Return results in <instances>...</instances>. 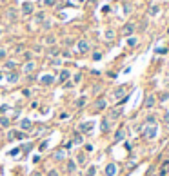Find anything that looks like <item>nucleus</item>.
Segmentation results:
<instances>
[{"mask_svg":"<svg viewBox=\"0 0 169 176\" xmlns=\"http://www.w3.org/2000/svg\"><path fill=\"white\" fill-rule=\"evenodd\" d=\"M135 29H136V26H135V24H133V22H127L126 26L122 27V35H124V36H133Z\"/></svg>","mask_w":169,"mask_h":176,"instance_id":"nucleus-7","label":"nucleus"},{"mask_svg":"<svg viewBox=\"0 0 169 176\" xmlns=\"http://www.w3.org/2000/svg\"><path fill=\"white\" fill-rule=\"evenodd\" d=\"M116 174H118V165L115 162H109L104 167V176H116Z\"/></svg>","mask_w":169,"mask_h":176,"instance_id":"nucleus-2","label":"nucleus"},{"mask_svg":"<svg viewBox=\"0 0 169 176\" xmlns=\"http://www.w3.org/2000/svg\"><path fill=\"white\" fill-rule=\"evenodd\" d=\"M120 116H122V107H113V109H109V116H107V118L111 122H116Z\"/></svg>","mask_w":169,"mask_h":176,"instance_id":"nucleus-5","label":"nucleus"},{"mask_svg":"<svg viewBox=\"0 0 169 176\" xmlns=\"http://www.w3.org/2000/svg\"><path fill=\"white\" fill-rule=\"evenodd\" d=\"M106 38H107V40H113V38H115V31H113V29H107V31H106Z\"/></svg>","mask_w":169,"mask_h":176,"instance_id":"nucleus-35","label":"nucleus"},{"mask_svg":"<svg viewBox=\"0 0 169 176\" xmlns=\"http://www.w3.org/2000/svg\"><path fill=\"white\" fill-rule=\"evenodd\" d=\"M35 13V6L31 2H24L22 4V15H26V17H29V15Z\"/></svg>","mask_w":169,"mask_h":176,"instance_id":"nucleus-12","label":"nucleus"},{"mask_svg":"<svg viewBox=\"0 0 169 176\" xmlns=\"http://www.w3.org/2000/svg\"><path fill=\"white\" fill-rule=\"evenodd\" d=\"M42 27H44V29H49V27H51V22H49V20H44V22H42Z\"/></svg>","mask_w":169,"mask_h":176,"instance_id":"nucleus-42","label":"nucleus"},{"mask_svg":"<svg viewBox=\"0 0 169 176\" xmlns=\"http://www.w3.org/2000/svg\"><path fill=\"white\" fill-rule=\"evenodd\" d=\"M15 67H17V62L15 60H7L6 62V69H15Z\"/></svg>","mask_w":169,"mask_h":176,"instance_id":"nucleus-33","label":"nucleus"},{"mask_svg":"<svg viewBox=\"0 0 169 176\" xmlns=\"http://www.w3.org/2000/svg\"><path fill=\"white\" fill-rule=\"evenodd\" d=\"M127 46H129V47H136V46H138V38L127 36Z\"/></svg>","mask_w":169,"mask_h":176,"instance_id":"nucleus-30","label":"nucleus"},{"mask_svg":"<svg viewBox=\"0 0 169 176\" xmlns=\"http://www.w3.org/2000/svg\"><path fill=\"white\" fill-rule=\"evenodd\" d=\"M6 17H7V20L9 22H13V20H17V11H15L13 7H9L7 11H6Z\"/></svg>","mask_w":169,"mask_h":176,"instance_id":"nucleus-24","label":"nucleus"},{"mask_svg":"<svg viewBox=\"0 0 169 176\" xmlns=\"http://www.w3.org/2000/svg\"><path fill=\"white\" fill-rule=\"evenodd\" d=\"M35 69H37V64H35L33 60H27L26 64H24V67H22V73L24 75H31Z\"/></svg>","mask_w":169,"mask_h":176,"instance_id":"nucleus-8","label":"nucleus"},{"mask_svg":"<svg viewBox=\"0 0 169 176\" xmlns=\"http://www.w3.org/2000/svg\"><path fill=\"white\" fill-rule=\"evenodd\" d=\"M156 96L155 95H147L146 96V100H144V109H153V107L156 105Z\"/></svg>","mask_w":169,"mask_h":176,"instance_id":"nucleus-3","label":"nucleus"},{"mask_svg":"<svg viewBox=\"0 0 169 176\" xmlns=\"http://www.w3.org/2000/svg\"><path fill=\"white\" fill-rule=\"evenodd\" d=\"M162 120H164V124H167V125H169V111L162 114Z\"/></svg>","mask_w":169,"mask_h":176,"instance_id":"nucleus-40","label":"nucleus"},{"mask_svg":"<svg viewBox=\"0 0 169 176\" xmlns=\"http://www.w3.org/2000/svg\"><path fill=\"white\" fill-rule=\"evenodd\" d=\"M106 107H107V102L104 100V98H100V100L95 102V109H106Z\"/></svg>","mask_w":169,"mask_h":176,"instance_id":"nucleus-27","label":"nucleus"},{"mask_svg":"<svg viewBox=\"0 0 169 176\" xmlns=\"http://www.w3.org/2000/svg\"><path fill=\"white\" fill-rule=\"evenodd\" d=\"M111 125H113V122L107 118H102V122H100V127H102V133H109V131H111Z\"/></svg>","mask_w":169,"mask_h":176,"instance_id":"nucleus-16","label":"nucleus"},{"mask_svg":"<svg viewBox=\"0 0 169 176\" xmlns=\"http://www.w3.org/2000/svg\"><path fill=\"white\" fill-rule=\"evenodd\" d=\"M67 176H77V174H67Z\"/></svg>","mask_w":169,"mask_h":176,"instance_id":"nucleus-51","label":"nucleus"},{"mask_svg":"<svg viewBox=\"0 0 169 176\" xmlns=\"http://www.w3.org/2000/svg\"><path fill=\"white\" fill-rule=\"evenodd\" d=\"M7 82H9V84H17V82H18V73H9V75H7Z\"/></svg>","mask_w":169,"mask_h":176,"instance_id":"nucleus-29","label":"nucleus"},{"mask_svg":"<svg viewBox=\"0 0 169 176\" xmlns=\"http://www.w3.org/2000/svg\"><path fill=\"white\" fill-rule=\"evenodd\" d=\"M67 116H69L67 113H62V114H60V120H67Z\"/></svg>","mask_w":169,"mask_h":176,"instance_id":"nucleus-47","label":"nucleus"},{"mask_svg":"<svg viewBox=\"0 0 169 176\" xmlns=\"http://www.w3.org/2000/svg\"><path fill=\"white\" fill-rule=\"evenodd\" d=\"M93 151V145H86V153H91Z\"/></svg>","mask_w":169,"mask_h":176,"instance_id":"nucleus-48","label":"nucleus"},{"mask_svg":"<svg viewBox=\"0 0 169 176\" xmlns=\"http://www.w3.org/2000/svg\"><path fill=\"white\" fill-rule=\"evenodd\" d=\"M44 44H46V46H55V44H57V36H55V35L44 36Z\"/></svg>","mask_w":169,"mask_h":176,"instance_id":"nucleus-22","label":"nucleus"},{"mask_svg":"<svg viewBox=\"0 0 169 176\" xmlns=\"http://www.w3.org/2000/svg\"><path fill=\"white\" fill-rule=\"evenodd\" d=\"M0 80H2V75H0Z\"/></svg>","mask_w":169,"mask_h":176,"instance_id":"nucleus-53","label":"nucleus"},{"mask_svg":"<svg viewBox=\"0 0 169 176\" xmlns=\"http://www.w3.org/2000/svg\"><path fill=\"white\" fill-rule=\"evenodd\" d=\"M146 125H156V116L155 114H147L146 116Z\"/></svg>","mask_w":169,"mask_h":176,"instance_id":"nucleus-26","label":"nucleus"},{"mask_svg":"<svg viewBox=\"0 0 169 176\" xmlns=\"http://www.w3.org/2000/svg\"><path fill=\"white\" fill-rule=\"evenodd\" d=\"M89 2H96V0H89Z\"/></svg>","mask_w":169,"mask_h":176,"instance_id":"nucleus-52","label":"nucleus"},{"mask_svg":"<svg viewBox=\"0 0 169 176\" xmlns=\"http://www.w3.org/2000/svg\"><path fill=\"white\" fill-rule=\"evenodd\" d=\"M31 176H42V173H33Z\"/></svg>","mask_w":169,"mask_h":176,"instance_id":"nucleus-49","label":"nucleus"},{"mask_svg":"<svg viewBox=\"0 0 169 176\" xmlns=\"http://www.w3.org/2000/svg\"><path fill=\"white\" fill-rule=\"evenodd\" d=\"M58 53H60V49H58L57 46H51V49L47 51V55H49V58H53V56H57Z\"/></svg>","mask_w":169,"mask_h":176,"instance_id":"nucleus-31","label":"nucleus"},{"mask_svg":"<svg viewBox=\"0 0 169 176\" xmlns=\"http://www.w3.org/2000/svg\"><path fill=\"white\" fill-rule=\"evenodd\" d=\"M93 127H95L93 122H84V124H80V125L77 127V131H78V133H82V134H86V133H91Z\"/></svg>","mask_w":169,"mask_h":176,"instance_id":"nucleus-4","label":"nucleus"},{"mask_svg":"<svg viewBox=\"0 0 169 176\" xmlns=\"http://www.w3.org/2000/svg\"><path fill=\"white\" fill-rule=\"evenodd\" d=\"M20 129L24 131V133L31 131V129H33V122L29 120V118H22V120H20Z\"/></svg>","mask_w":169,"mask_h":176,"instance_id":"nucleus-14","label":"nucleus"},{"mask_svg":"<svg viewBox=\"0 0 169 176\" xmlns=\"http://www.w3.org/2000/svg\"><path fill=\"white\" fill-rule=\"evenodd\" d=\"M167 67H169V64H167Z\"/></svg>","mask_w":169,"mask_h":176,"instance_id":"nucleus-54","label":"nucleus"},{"mask_svg":"<svg viewBox=\"0 0 169 176\" xmlns=\"http://www.w3.org/2000/svg\"><path fill=\"white\" fill-rule=\"evenodd\" d=\"M66 158H67V153H66V149H62V147L57 149L53 153V160H55V162H64Z\"/></svg>","mask_w":169,"mask_h":176,"instance_id":"nucleus-6","label":"nucleus"},{"mask_svg":"<svg viewBox=\"0 0 169 176\" xmlns=\"http://www.w3.org/2000/svg\"><path fill=\"white\" fill-rule=\"evenodd\" d=\"M127 96V93H126V87H118V89L115 91V98L116 100H120V98H126Z\"/></svg>","mask_w":169,"mask_h":176,"instance_id":"nucleus-21","label":"nucleus"},{"mask_svg":"<svg viewBox=\"0 0 169 176\" xmlns=\"http://www.w3.org/2000/svg\"><path fill=\"white\" fill-rule=\"evenodd\" d=\"M77 165H80V167H86V163H87V153L86 151H82V153H78L77 154Z\"/></svg>","mask_w":169,"mask_h":176,"instance_id":"nucleus-10","label":"nucleus"},{"mask_svg":"<svg viewBox=\"0 0 169 176\" xmlns=\"http://www.w3.org/2000/svg\"><path fill=\"white\" fill-rule=\"evenodd\" d=\"M0 127H2V129H9V127H11V120H9L7 116H0Z\"/></svg>","mask_w":169,"mask_h":176,"instance_id":"nucleus-20","label":"nucleus"},{"mask_svg":"<svg viewBox=\"0 0 169 176\" xmlns=\"http://www.w3.org/2000/svg\"><path fill=\"white\" fill-rule=\"evenodd\" d=\"M156 100H160V104L167 102V100H169V91H162L160 95H158V98H156Z\"/></svg>","mask_w":169,"mask_h":176,"instance_id":"nucleus-28","label":"nucleus"},{"mask_svg":"<svg viewBox=\"0 0 169 176\" xmlns=\"http://www.w3.org/2000/svg\"><path fill=\"white\" fill-rule=\"evenodd\" d=\"M55 82H57V78H55L53 75H44V76H40V84H42V85H46V87L53 85Z\"/></svg>","mask_w":169,"mask_h":176,"instance_id":"nucleus-9","label":"nucleus"},{"mask_svg":"<svg viewBox=\"0 0 169 176\" xmlns=\"http://www.w3.org/2000/svg\"><path fill=\"white\" fill-rule=\"evenodd\" d=\"M69 76H71V71H69V69H62L60 75H58V84H64Z\"/></svg>","mask_w":169,"mask_h":176,"instance_id":"nucleus-19","label":"nucleus"},{"mask_svg":"<svg viewBox=\"0 0 169 176\" xmlns=\"http://www.w3.org/2000/svg\"><path fill=\"white\" fill-rule=\"evenodd\" d=\"M15 134H17V131H15V129H9V131H7V140L13 142V140H15Z\"/></svg>","mask_w":169,"mask_h":176,"instance_id":"nucleus-34","label":"nucleus"},{"mask_svg":"<svg viewBox=\"0 0 169 176\" xmlns=\"http://www.w3.org/2000/svg\"><path fill=\"white\" fill-rule=\"evenodd\" d=\"M86 176H96V167H95V165H89V167H87Z\"/></svg>","mask_w":169,"mask_h":176,"instance_id":"nucleus-32","label":"nucleus"},{"mask_svg":"<svg viewBox=\"0 0 169 176\" xmlns=\"http://www.w3.org/2000/svg\"><path fill=\"white\" fill-rule=\"evenodd\" d=\"M77 47H78V53H87L89 51V42L86 38H82V40L77 42Z\"/></svg>","mask_w":169,"mask_h":176,"instance_id":"nucleus-13","label":"nucleus"},{"mask_svg":"<svg viewBox=\"0 0 169 176\" xmlns=\"http://www.w3.org/2000/svg\"><path fill=\"white\" fill-rule=\"evenodd\" d=\"M47 176H60V173H58L57 169H49L47 171Z\"/></svg>","mask_w":169,"mask_h":176,"instance_id":"nucleus-36","label":"nucleus"},{"mask_svg":"<svg viewBox=\"0 0 169 176\" xmlns=\"http://www.w3.org/2000/svg\"><path fill=\"white\" fill-rule=\"evenodd\" d=\"M2 33H4V29H2V27H0V36H2Z\"/></svg>","mask_w":169,"mask_h":176,"instance_id":"nucleus-50","label":"nucleus"},{"mask_svg":"<svg viewBox=\"0 0 169 176\" xmlns=\"http://www.w3.org/2000/svg\"><path fill=\"white\" fill-rule=\"evenodd\" d=\"M147 15L149 17H156V15H160V4H151L147 9Z\"/></svg>","mask_w":169,"mask_h":176,"instance_id":"nucleus-17","label":"nucleus"},{"mask_svg":"<svg viewBox=\"0 0 169 176\" xmlns=\"http://www.w3.org/2000/svg\"><path fill=\"white\" fill-rule=\"evenodd\" d=\"M13 53H17V55H18V53H24V46H17L13 49Z\"/></svg>","mask_w":169,"mask_h":176,"instance_id":"nucleus-41","label":"nucleus"},{"mask_svg":"<svg viewBox=\"0 0 169 176\" xmlns=\"http://www.w3.org/2000/svg\"><path fill=\"white\" fill-rule=\"evenodd\" d=\"M47 144H49V142H47V140H44L42 144L38 145V149H40V151H46V149H47Z\"/></svg>","mask_w":169,"mask_h":176,"instance_id":"nucleus-39","label":"nucleus"},{"mask_svg":"<svg viewBox=\"0 0 169 176\" xmlns=\"http://www.w3.org/2000/svg\"><path fill=\"white\" fill-rule=\"evenodd\" d=\"M35 18H37V22H44V20H46V15H44V13H38Z\"/></svg>","mask_w":169,"mask_h":176,"instance_id":"nucleus-38","label":"nucleus"},{"mask_svg":"<svg viewBox=\"0 0 169 176\" xmlns=\"http://www.w3.org/2000/svg\"><path fill=\"white\" fill-rule=\"evenodd\" d=\"M102 58V53H95V55H93V60H100Z\"/></svg>","mask_w":169,"mask_h":176,"instance_id":"nucleus-45","label":"nucleus"},{"mask_svg":"<svg viewBox=\"0 0 169 176\" xmlns=\"http://www.w3.org/2000/svg\"><path fill=\"white\" fill-rule=\"evenodd\" d=\"M80 80H82V75H80V73H78V75H75V78H73V85H77Z\"/></svg>","mask_w":169,"mask_h":176,"instance_id":"nucleus-37","label":"nucleus"},{"mask_svg":"<svg viewBox=\"0 0 169 176\" xmlns=\"http://www.w3.org/2000/svg\"><path fill=\"white\" fill-rule=\"evenodd\" d=\"M44 4L49 6V7H53V6H55V0H44Z\"/></svg>","mask_w":169,"mask_h":176,"instance_id":"nucleus-43","label":"nucleus"},{"mask_svg":"<svg viewBox=\"0 0 169 176\" xmlns=\"http://www.w3.org/2000/svg\"><path fill=\"white\" fill-rule=\"evenodd\" d=\"M86 102H87L86 96H80V98H77V102H75V107H77V109H82V107L86 105Z\"/></svg>","mask_w":169,"mask_h":176,"instance_id":"nucleus-25","label":"nucleus"},{"mask_svg":"<svg viewBox=\"0 0 169 176\" xmlns=\"http://www.w3.org/2000/svg\"><path fill=\"white\" fill-rule=\"evenodd\" d=\"M24 58H26V60H31V51H24Z\"/></svg>","mask_w":169,"mask_h":176,"instance_id":"nucleus-44","label":"nucleus"},{"mask_svg":"<svg viewBox=\"0 0 169 176\" xmlns=\"http://www.w3.org/2000/svg\"><path fill=\"white\" fill-rule=\"evenodd\" d=\"M4 58H6V51L0 49V60H4Z\"/></svg>","mask_w":169,"mask_h":176,"instance_id":"nucleus-46","label":"nucleus"},{"mask_svg":"<svg viewBox=\"0 0 169 176\" xmlns=\"http://www.w3.org/2000/svg\"><path fill=\"white\" fill-rule=\"evenodd\" d=\"M169 173V160H164L160 165V171H158V176H167Z\"/></svg>","mask_w":169,"mask_h":176,"instance_id":"nucleus-18","label":"nucleus"},{"mask_svg":"<svg viewBox=\"0 0 169 176\" xmlns=\"http://www.w3.org/2000/svg\"><path fill=\"white\" fill-rule=\"evenodd\" d=\"M158 134V127L156 125H144V131H142V136L146 140H155Z\"/></svg>","mask_w":169,"mask_h":176,"instance_id":"nucleus-1","label":"nucleus"},{"mask_svg":"<svg viewBox=\"0 0 169 176\" xmlns=\"http://www.w3.org/2000/svg\"><path fill=\"white\" fill-rule=\"evenodd\" d=\"M124 138H126V131H124V129H118L116 133H115V142H116V144H120Z\"/></svg>","mask_w":169,"mask_h":176,"instance_id":"nucleus-23","label":"nucleus"},{"mask_svg":"<svg viewBox=\"0 0 169 176\" xmlns=\"http://www.w3.org/2000/svg\"><path fill=\"white\" fill-rule=\"evenodd\" d=\"M82 142H84V134L78 133V131H75V133L71 134V144L73 145H80Z\"/></svg>","mask_w":169,"mask_h":176,"instance_id":"nucleus-15","label":"nucleus"},{"mask_svg":"<svg viewBox=\"0 0 169 176\" xmlns=\"http://www.w3.org/2000/svg\"><path fill=\"white\" fill-rule=\"evenodd\" d=\"M77 169H78V165H77V162H75L73 158H69L67 162H66V171H67L69 174H75V173H77Z\"/></svg>","mask_w":169,"mask_h":176,"instance_id":"nucleus-11","label":"nucleus"}]
</instances>
